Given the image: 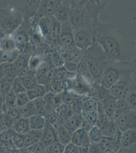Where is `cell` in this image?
I'll return each instance as SVG.
<instances>
[{
  "mask_svg": "<svg viewBox=\"0 0 136 153\" xmlns=\"http://www.w3.org/2000/svg\"><path fill=\"white\" fill-rule=\"evenodd\" d=\"M100 101L103 105L107 117L109 118L114 120L117 99L109 92Z\"/></svg>",
  "mask_w": 136,
  "mask_h": 153,
  "instance_id": "2e32d148",
  "label": "cell"
},
{
  "mask_svg": "<svg viewBox=\"0 0 136 153\" xmlns=\"http://www.w3.org/2000/svg\"><path fill=\"white\" fill-rule=\"evenodd\" d=\"M4 113V111L3 107L0 106V118L1 117Z\"/></svg>",
  "mask_w": 136,
  "mask_h": 153,
  "instance_id": "be15d7a7",
  "label": "cell"
},
{
  "mask_svg": "<svg viewBox=\"0 0 136 153\" xmlns=\"http://www.w3.org/2000/svg\"><path fill=\"white\" fill-rule=\"evenodd\" d=\"M47 92L46 86L40 84H38L33 88L26 91V93L31 101H34L44 97Z\"/></svg>",
  "mask_w": 136,
  "mask_h": 153,
  "instance_id": "484cf974",
  "label": "cell"
},
{
  "mask_svg": "<svg viewBox=\"0 0 136 153\" xmlns=\"http://www.w3.org/2000/svg\"><path fill=\"white\" fill-rule=\"evenodd\" d=\"M84 97H85L76 99L74 103L72 105L74 113H78V114H81L82 113Z\"/></svg>",
  "mask_w": 136,
  "mask_h": 153,
  "instance_id": "f5cc1de1",
  "label": "cell"
},
{
  "mask_svg": "<svg viewBox=\"0 0 136 153\" xmlns=\"http://www.w3.org/2000/svg\"><path fill=\"white\" fill-rule=\"evenodd\" d=\"M16 94H19L20 93L26 92V90L25 88L22 81L21 80V76H17L13 79L11 84V88Z\"/></svg>",
  "mask_w": 136,
  "mask_h": 153,
  "instance_id": "ab89813d",
  "label": "cell"
},
{
  "mask_svg": "<svg viewBox=\"0 0 136 153\" xmlns=\"http://www.w3.org/2000/svg\"><path fill=\"white\" fill-rule=\"evenodd\" d=\"M29 120L31 130H43L47 123L45 117L39 114H36L29 117Z\"/></svg>",
  "mask_w": 136,
  "mask_h": 153,
  "instance_id": "83f0119b",
  "label": "cell"
},
{
  "mask_svg": "<svg viewBox=\"0 0 136 153\" xmlns=\"http://www.w3.org/2000/svg\"><path fill=\"white\" fill-rule=\"evenodd\" d=\"M133 153H136V146L135 147L134 149V150H133Z\"/></svg>",
  "mask_w": 136,
  "mask_h": 153,
  "instance_id": "03108f58",
  "label": "cell"
},
{
  "mask_svg": "<svg viewBox=\"0 0 136 153\" xmlns=\"http://www.w3.org/2000/svg\"><path fill=\"white\" fill-rule=\"evenodd\" d=\"M46 146L41 141H39L32 144L26 149L28 152L31 153H41L45 152Z\"/></svg>",
  "mask_w": 136,
  "mask_h": 153,
  "instance_id": "7dc6e473",
  "label": "cell"
},
{
  "mask_svg": "<svg viewBox=\"0 0 136 153\" xmlns=\"http://www.w3.org/2000/svg\"><path fill=\"white\" fill-rule=\"evenodd\" d=\"M90 3L95 6L100 10L101 13H103L106 7L111 0H88Z\"/></svg>",
  "mask_w": 136,
  "mask_h": 153,
  "instance_id": "681fc988",
  "label": "cell"
},
{
  "mask_svg": "<svg viewBox=\"0 0 136 153\" xmlns=\"http://www.w3.org/2000/svg\"><path fill=\"white\" fill-rule=\"evenodd\" d=\"M114 120L122 132L129 130H136V111L134 110H131Z\"/></svg>",
  "mask_w": 136,
  "mask_h": 153,
  "instance_id": "7c38bea8",
  "label": "cell"
},
{
  "mask_svg": "<svg viewBox=\"0 0 136 153\" xmlns=\"http://www.w3.org/2000/svg\"><path fill=\"white\" fill-rule=\"evenodd\" d=\"M5 113L11 121L13 123V124H14L17 120L21 117L20 109L16 107L9 109L5 112Z\"/></svg>",
  "mask_w": 136,
  "mask_h": 153,
  "instance_id": "c3c4849f",
  "label": "cell"
},
{
  "mask_svg": "<svg viewBox=\"0 0 136 153\" xmlns=\"http://www.w3.org/2000/svg\"><path fill=\"white\" fill-rule=\"evenodd\" d=\"M98 110V102L95 100L88 97H84L82 111L87 112Z\"/></svg>",
  "mask_w": 136,
  "mask_h": 153,
  "instance_id": "f35d334b",
  "label": "cell"
},
{
  "mask_svg": "<svg viewBox=\"0 0 136 153\" xmlns=\"http://www.w3.org/2000/svg\"><path fill=\"white\" fill-rule=\"evenodd\" d=\"M17 49L13 34H7L0 42V49L3 51L11 52Z\"/></svg>",
  "mask_w": 136,
  "mask_h": 153,
  "instance_id": "f1b7e54d",
  "label": "cell"
},
{
  "mask_svg": "<svg viewBox=\"0 0 136 153\" xmlns=\"http://www.w3.org/2000/svg\"><path fill=\"white\" fill-rule=\"evenodd\" d=\"M60 45L65 47L75 46L73 29L70 21L61 24Z\"/></svg>",
  "mask_w": 136,
  "mask_h": 153,
  "instance_id": "5bb4252c",
  "label": "cell"
},
{
  "mask_svg": "<svg viewBox=\"0 0 136 153\" xmlns=\"http://www.w3.org/2000/svg\"><path fill=\"white\" fill-rule=\"evenodd\" d=\"M52 26V16H46L41 18L37 27L42 36L49 41Z\"/></svg>",
  "mask_w": 136,
  "mask_h": 153,
  "instance_id": "ffe728a7",
  "label": "cell"
},
{
  "mask_svg": "<svg viewBox=\"0 0 136 153\" xmlns=\"http://www.w3.org/2000/svg\"><path fill=\"white\" fill-rule=\"evenodd\" d=\"M122 132L119 130L113 137L103 136L99 145L102 153H118L121 149V136Z\"/></svg>",
  "mask_w": 136,
  "mask_h": 153,
  "instance_id": "30bf717a",
  "label": "cell"
},
{
  "mask_svg": "<svg viewBox=\"0 0 136 153\" xmlns=\"http://www.w3.org/2000/svg\"><path fill=\"white\" fill-rule=\"evenodd\" d=\"M24 19L14 8L8 7L0 9V29L6 34H12L23 24Z\"/></svg>",
  "mask_w": 136,
  "mask_h": 153,
  "instance_id": "5b68a950",
  "label": "cell"
},
{
  "mask_svg": "<svg viewBox=\"0 0 136 153\" xmlns=\"http://www.w3.org/2000/svg\"><path fill=\"white\" fill-rule=\"evenodd\" d=\"M65 146L60 141H56L46 146L45 152L50 153H64Z\"/></svg>",
  "mask_w": 136,
  "mask_h": 153,
  "instance_id": "b9f144b4",
  "label": "cell"
},
{
  "mask_svg": "<svg viewBox=\"0 0 136 153\" xmlns=\"http://www.w3.org/2000/svg\"><path fill=\"white\" fill-rule=\"evenodd\" d=\"M41 0H10L9 6L21 13L24 22L29 23L38 10Z\"/></svg>",
  "mask_w": 136,
  "mask_h": 153,
  "instance_id": "8992f818",
  "label": "cell"
},
{
  "mask_svg": "<svg viewBox=\"0 0 136 153\" xmlns=\"http://www.w3.org/2000/svg\"><path fill=\"white\" fill-rule=\"evenodd\" d=\"M83 118L81 114L74 113L67 119L64 123V127L70 132H74L77 129L82 128Z\"/></svg>",
  "mask_w": 136,
  "mask_h": 153,
  "instance_id": "ac0fdd59",
  "label": "cell"
},
{
  "mask_svg": "<svg viewBox=\"0 0 136 153\" xmlns=\"http://www.w3.org/2000/svg\"><path fill=\"white\" fill-rule=\"evenodd\" d=\"M100 13L99 8L88 2L81 7L71 8L69 21L73 29L92 27L96 32Z\"/></svg>",
  "mask_w": 136,
  "mask_h": 153,
  "instance_id": "3957f363",
  "label": "cell"
},
{
  "mask_svg": "<svg viewBox=\"0 0 136 153\" xmlns=\"http://www.w3.org/2000/svg\"><path fill=\"white\" fill-rule=\"evenodd\" d=\"M136 146V130H129L122 132L118 153H132Z\"/></svg>",
  "mask_w": 136,
  "mask_h": 153,
  "instance_id": "4fadbf2b",
  "label": "cell"
},
{
  "mask_svg": "<svg viewBox=\"0 0 136 153\" xmlns=\"http://www.w3.org/2000/svg\"><path fill=\"white\" fill-rule=\"evenodd\" d=\"M20 76L26 91L33 88L39 84L35 71L30 70L28 73Z\"/></svg>",
  "mask_w": 136,
  "mask_h": 153,
  "instance_id": "d4e9b609",
  "label": "cell"
},
{
  "mask_svg": "<svg viewBox=\"0 0 136 153\" xmlns=\"http://www.w3.org/2000/svg\"><path fill=\"white\" fill-rule=\"evenodd\" d=\"M13 132L14 131L11 128L4 130L0 134V144L14 147V145L12 143V135Z\"/></svg>",
  "mask_w": 136,
  "mask_h": 153,
  "instance_id": "8d00e7d4",
  "label": "cell"
},
{
  "mask_svg": "<svg viewBox=\"0 0 136 153\" xmlns=\"http://www.w3.org/2000/svg\"><path fill=\"white\" fill-rule=\"evenodd\" d=\"M4 130L2 128V127L0 126V134H1Z\"/></svg>",
  "mask_w": 136,
  "mask_h": 153,
  "instance_id": "e7e4bbea",
  "label": "cell"
},
{
  "mask_svg": "<svg viewBox=\"0 0 136 153\" xmlns=\"http://www.w3.org/2000/svg\"><path fill=\"white\" fill-rule=\"evenodd\" d=\"M56 50L65 61H72L77 63H79L82 59L84 51L79 49L76 45L65 47L60 45H57Z\"/></svg>",
  "mask_w": 136,
  "mask_h": 153,
  "instance_id": "8fae6325",
  "label": "cell"
},
{
  "mask_svg": "<svg viewBox=\"0 0 136 153\" xmlns=\"http://www.w3.org/2000/svg\"><path fill=\"white\" fill-rule=\"evenodd\" d=\"M57 138L60 143L65 146L72 141V134L64 127V124L60 126L57 128Z\"/></svg>",
  "mask_w": 136,
  "mask_h": 153,
  "instance_id": "4dcf8cb0",
  "label": "cell"
},
{
  "mask_svg": "<svg viewBox=\"0 0 136 153\" xmlns=\"http://www.w3.org/2000/svg\"><path fill=\"white\" fill-rule=\"evenodd\" d=\"M88 2V0H71V8L81 7Z\"/></svg>",
  "mask_w": 136,
  "mask_h": 153,
  "instance_id": "680465c9",
  "label": "cell"
},
{
  "mask_svg": "<svg viewBox=\"0 0 136 153\" xmlns=\"http://www.w3.org/2000/svg\"><path fill=\"white\" fill-rule=\"evenodd\" d=\"M12 143L15 148L18 149L24 148L25 135L18 134L14 131L12 135Z\"/></svg>",
  "mask_w": 136,
  "mask_h": 153,
  "instance_id": "7bdbcfd3",
  "label": "cell"
},
{
  "mask_svg": "<svg viewBox=\"0 0 136 153\" xmlns=\"http://www.w3.org/2000/svg\"><path fill=\"white\" fill-rule=\"evenodd\" d=\"M96 39L109 60L133 61L136 54V42L115 25L99 22L96 28Z\"/></svg>",
  "mask_w": 136,
  "mask_h": 153,
  "instance_id": "6da1fadb",
  "label": "cell"
},
{
  "mask_svg": "<svg viewBox=\"0 0 136 153\" xmlns=\"http://www.w3.org/2000/svg\"><path fill=\"white\" fill-rule=\"evenodd\" d=\"M45 117L47 122L54 125L57 122V120H58L60 116L58 113L56 112L55 109H54L49 112Z\"/></svg>",
  "mask_w": 136,
  "mask_h": 153,
  "instance_id": "db71d44e",
  "label": "cell"
},
{
  "mask_svg": "<svg viewBox=\"0 0 136 153\" xmlns=\"http://www.w3.org/2000/svg\"><path fill=\"white\" fill-rule=\"evenodd\" d=\"M43 130H31L25 135L24 148H27L32 144L40 141L41 138Z\"/></svg>",
  "mask_w": 136,
  "mask_h": 153,
  "instance_id": "f546056e",
  "label": "cell"
},
{
  "mask_svg": "<svg viewBox=\"0 0 136 153\" xmlns=\"http://www.w3.org/2000/svg\"><path fill=\"white\" fill-rule=\"evenodd\" d=\"M82 117L85 123V128L89 130L93 126L96 125L98 120V110L87 112L82 111Z\"/></svg>",
  "mask_w": 136,
  "mask_h": 153,
  "instance_id": "4316f807",
  "label": "cell"
},
{
  "mask_svg": "<svg viewBox=\"0 0 136 153\" xmlns=\"http://www.w3.org/2000/svg\"><path fill=\"white\" fill-rule=\"evenodd\" d=\"M100 128L103 136L109 137L115 135L119 130L114 120L108 117H107L106 120L100 126Z\"/></svg>",
  "mask_w": 136,
  "mask_h": 153,
  "instance_id": "44dd1931",
  "label": "cell"
},
{
  "mask_svg": "<svg viewBox=\"0 0 136 153\" xmlns=\"http://www.w3.org/2000/svg\"><path fill=\"white\" fill-rule=\"evenodd\" d=\"M132 62L114 61L109 60L100 79V84L109 89L117 82L122 75L134 71Z\"/></svg>",
  "mask_w": 136,
  "mask_h": 153,
  "instance_id": "277c9868",
  "label": "cell"
},
{
  "mask_svg": "<svg viewBox=\"0 0 136 153\" xmlns=\"http://www.w3.org/2000/svg\"><path fill=\"white\" fill-rule=\"evenodd\" d=\"M50 85L54 92L60 94L65 90V80L64 79L52 78L50 82Z\"/></svg>",
  "mask_w": 136,
  "mask_h": 153,
  "instance_id": "74e56055",
  "label": "cell"
},
{
  "mask_svg": "<svg viewBox=\"0 0 136 153\" xmlns=\"http://www.w3.org/2000/svg\"><path fill=\"white\" fill-rule=\"evenodd\" d=\"M125 99L131 110L136 111V85L129 91Z\"/></svg>",
  "mask_w": 136,
  "mask_h": 153,
  "instance_id": "60d3db41",
  "label": "cell"
},
{
  "mask_svg": "<svg viewBox=\"0 0 136 153\" xmlns=\"http://www.w3.org/2000/svg\"><path fill=\"white\" fill-rule=\"evenodd\" d=\"M43 62V60L41 56L38 55H31L29 58V70L36 71L37 69Z\"/></svg>",
  "mask_w": 136,
  "mask_h": 153,
  "instance_id": "ee69618b",
  "label": "cell"
},
{
  "mask_svg": "<svg viewBox=\"0 0 136 153\" xmlns=\"http://www.w3.org/2000/svg\"><path fill=\"white\" fill-rule=\"evenodd\" d=\"M88 135L90 144H98L103 137L101 130L97 125L91 127L88 131Z\"/></svg>",
  "mask_w": 136,
  "mask_h": 153,
  "instance_id": "d6a6232c",
  "label": "cell"
},
{
  "mask_svg": "<svg viewBox=\"0 0 136 153\" xmlns=\"http://www.w3.org/2000/svg\"><path fill=\"white\" fill-rule=\"evenodd\" d=\"M11 129L17 133L26 135L31 130L29 118L21 117L14 123Z\"/></svg>",
  "mask_w": 136,
  "mask_h": 153,
  "instance_id": "7402d4cb",
  "label": "cell"
},
{
  "mask_svg": "<svg viewBox=\"0 0 136 153\" xmlns=\"http://www.w3.org/2000/svg\"><path fill=\"white\" fill-rule=\"evenodd\" d=\"M13 124V123L9 118L6 113L4 112L0 118V126L5 130L11 128Z\"/></svg>",
  "mask_w": 136,
  "mask_h": 153,
  "instance_id": "816d5d0a",
  "label": "cell"
},
{
  "mask_svg": "<svg viewBox=\"0 0 136 153\" xmlns=\"http://www.w3.org/2000/svg\"><path fill=\"white\" fill-rule=\"evenodd\" d=\"M34 101H35V105L36 106L37 114H39L45 117L49 112L52 111V110H54L50 109V108L48 107V105H47L43 97L39 98Z\"/></svg>",
  "mask_w": 136,
  "mask_h": 153,
  "instance_id": "d590c367",
  "label": "cell"
},
{
  "mask_svg": "<svg viewBox=\"0 0 136 153\" xmlns=\"http://www.w3.org/2000/svg\"><path fill=\"white\" fill-rule=\"evenodd\" d=\"M70 9V6L60 3L53 16L60 24H62L66 21H69Z\"/></svg>",
  "mask_w": 136,
  "mask_h": 153,
  "instance_id": "cb8c5ba5",
  "label": "cell"
},
{
  "mask_svg": "<svg viewBox=\"0 0 136 153\" xmlns=\"http://www.w3.org/2000/svg\"><path fill=\"white\" fill-rule=\"evenodd\" d=\"M69 105L65 103H62L55 108V110L58 113L60 117H62L65 120V117L67 114Z\"/></svg>",
  "mask_w": 136,
  "mask_h": 153,
  "instance_id": "11a10c76",
  "label": "cell"
},
{
  "mask_svg": "<svg viewBox=\"0 0 136 153\" xmlns=\"http://www.w3.org/2000/svg\"><path fill=\"white\" fill-rule=\"evenodd\" d=\"M96 31L92 27H82L73 29L75 44L77 47L85 50L96 41Z\"/></svg>",
  "mask_w": 136,
  "mask_h": 153,
  "instance_id": "ba28073f",
  "label": "cell"
},
{
  "mask_svg": "<svg viewBox=\"0 0 136 153\" xmlns=\"http://www.w3.org/2000/svg\"><path fill=\"white\" fill-rule=\"evenodd\" d=\"M60 3V0H41L36 13L29 21L34 26H36L41 18L54 16Z\"/></svg>",
  "mask_w": 136,
  "mask_h": 153,
  "instance_id": "9c48e42d",
  "label": "cell"
},
{
  "mask_svg": "<svg viewBox=\"0 0 136 153\" xmlns=\"http://www.w3.org/2000/svg\"><path fill=\"white\" fill-rule=\"evenodd\" d=\"M88 130L85 128H80L73 133L72 143L77 146L90 143L88 138Z\"/></svg>",
  "mask_w": 136,
  "mask_h": 153,
  "instance_id": "d6986e66",
  "label": "cell"
},
{
  "mask_svg": "<svg viewBox=\"0 0 136 153\" xmlns=\"http://www.w3.org/2000/svg\"><path fill=\"white\" fill-rule=\"evenodd\" d=\"M78 63L72 61H65L64 66L68 71L71 73H75L77 71Z\"/></svg>",
  "mask_w": 136,
  "mask_h": 153,
  "instance_id": "6f0895ef",
  "label": "cell"
},
{
  "mask_svg": "<svg viewBox=\"0 0 136 153\" xmlns=\"http://www.w3.org/2000/svg\"><path fill=\"white\" fill-rule=\"evenodd\" d=\"M52 61L56 68L64 66L65 60L55 49L52 54Z\"/></svg>",
  "mask_w": 136,
  "mask_h": 153,
  "instance_id": "f907efd6",
  "label": "cell"
},
{
  "mask_svg": "<svg viewBox=\"0 0 136 153\" xmlns=\"http://www.w3.org/2000/svg\"><path fill=\"white\" fill-rule=\"evenodd\" d=\"M31 100H29L26 91L20 93L19 94H16V106L20 109L27 104Z\"/></svg>",
  "mask_w": 136,
  "mask_h": 153,
  "instance_id": "f6af8a7d",
  "label": "cell"
},
{
  "mask_svg": "<svg viewBox=\"0 0 136 153\" xmlns=\"http://www.w3.org/2000/svg\"><path fill=\"white\" fill-rule=\"evenodd\" d=\"M133 72L134 71H131L122 75L121 78L109 89V93L117 99L125 98L129 91L136 86L132 79Z\"/></svg>",
  "mask_w": 136,
  "mask_h": 153,
  "instance_id": "52a82bcc",
  "label": "cell"
},
{
  "mask_svg": "<svg viewBox=\"0 0 136 153\" xmlns=\"http://www.w3.org/2000/svg\"><path fill=\"white\" fill-rule=\"evenodd\" d=\"M62 103L68 105H72L76 100L72 92L69 91L68 90H64L60 93Z\"/></svg>",
  "mask_w": 136,
  "mask_h": 153,
  "instance_id": "bcb514c9",
  "label": "cell"
},
{
  "mask_svg": "<svg viewBox=\"0 0 136 153\" xmlns=\"http://www.w3.org/2000/svg\"><path fill=\"white\" fill-rule=\"evenodd\" d=\"M60 29L61 24L54 16H52V26L49 41L57 46L60 45Z\"/></svg>",
  "mask_w": 136,
  "mask_h": 153,
  "instance_id": "603a6c76",
  "label": "cell"
},
{
  "mask_svg": "<svg viewBox=\"0 0 136 153\" xmlns=\"http://www.w3.org/2000/svg\"><path fill=\"white\" fill-rule=\"evenodd\" d=\"M60 2L71 7V0H60Z\"/></svg>",
  "mask_w": 136,
  "mask_h": 153,
  "instance_id": "6125c7cd",
  "label": "cell"
},
{
  "mask_svg": "<svg viewBox=\"0 0 136 153\" xmlns=\"http://www.w3.org/2000/svg\"><path fill=\"white\" fill-rule=\"evenodd\" d=\"M16 94L10 89L4 97V111L5 112L7 110L16 107Z\"/></svg>",
  "mask_w": 136,
  "mask_h": 153,
  "instance_id": "e575fe53",
  "label": "cell"
},
{
  "mask_svg": "<svg viewBox=\"0 0 136 153\" xmlns=\"http://www.w3.org/2000/svg\"><path fill=\"white\" fill-rule=\"evenodd\" d=\"M131 110V109L128 105V103H126L125 98L117 99L114 115V120L120 117L121 115L128 112Z\"/></svg>",
  "mask_w": 136,
  "mask_h": 153,
  "instance_id": "1f68e13d",
  "label": "cell"
},
{
  "mask_svg": "<svg viewBox=\"0 0 136 153\" xmlns=\"http://www.w3.org/2000/svg\"><path fill=\"white\" fill-rule=\"evenodd\" d=\"M82 58L95 82L100 83V79L108 61L102 47L96 41L88 49L84 50Z\"/></svg>",
  "mask_w": 136,
  "mask_h": 153,
  "instance_id": "7a4b0ae2",
  "label": "cell"
},
{
  "mask_svg": "<svg viewBox=\"0 0 136 153\" xmlns=\"http://www.w3.org/2000/svg\"><path fill=\"white\" fill-rule=\"evenodd\" d=\"M65 153H80L79 147L73 143H69L65 145L64 150Z\"/></svg>",
  "mask_w": 136,
  "mask_h": 153,
  "instance_id": "9f6ffc18",
  "label": "cell"
},
{
  "mask_svg": "<svg viewBox=\"0 0 136 153\" xmlns=\"http://www.w3.org/2000/svg\"><path fill=\"white\" fill-rule=\"evenodd\" d=\"M4 97L2 94V92L0 91V106H3L4 109Z\"/></svg>",
  "mask_w": 136,
  "mask_h": 153,
  "instance_id": "94428289",
  "label": "cell"
},
{
  "mask_svg": "<svg viewBox=\"0 0 136 153\" xmlns=\"http://www.w3.org/2000/svg\"><path fill=\"white\" fill-rule=\"evenodd\" d=\"M40 141L46 146L58 141L57 130L52 124L47 122L43 129Z\"/></svg>",
  "mask_w": 136,
  "mask_h": 153,
  "instance_id": "9a60e30c",
  "label": "cell"
},
{
  "mask_svg": "<svg viewBox=\"0 0 136 153\" xmlns=\"http://www.w3.org/2000/svg\"><path fill=\"white\" fill-rule=\"evenodd\" d=\"M90 143L89 144H84L79 147V153H89Z\"/></svg>",
  "mask_w": 136,
  "mask_h": 153,
  "instance_id": "91938a15",
  "label": "cell"
},
{
  "mask_svg": "<svg viewBox=\"0 0 136 153\" xmlns=\"http://www.w3.org/2000/svg\"><path fill=\"white\" fill-rule=\"evenodd\" d=\"M19 109L21 117L26 118H29L33 115L37 114L36 106L34 101H29L27 104Z\"/></svg>",
  "mask_w": 136,
  "mask_h": 153,
  "instance_id": "836d02e7",
  "label": "cell"
},
{
  "mask_svg": "<svg viewBox=\"0 0 136 153\" xmlns=\"http://www.w3.org/2000/svg\"><path fill=\"white\" fill-rule=\"evenodd\" d=\"M50 68L48 63L43 61L35 71L38 83L45 85L49 81V79H52L50 75L53 76L52 74L50 75Z\"/></svg>",
  "mask_w": 136,
  "mask_h": 153,
  "instance_id": "e0dca14e",
  "label": "cell"
}]
</instances>
